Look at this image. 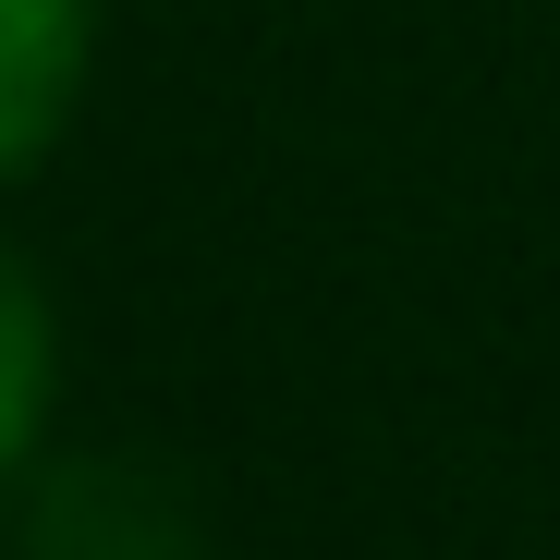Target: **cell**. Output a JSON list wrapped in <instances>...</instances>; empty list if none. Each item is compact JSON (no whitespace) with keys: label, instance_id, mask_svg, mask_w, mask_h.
<instances>
[{"label":"cell","instance_id":"6da1fadb","mask_svg":"<svg viewBox=\"0 0 560 560\" xmlns=\"http://www.w3.org/2000/svg\"><path fill=\"white\" fill-rule=\"evenodd\" d=\"M85 85V0H0V171H25Z\"/></svg>","mask_w":560,"mask_h":560},{"label":"cell","instance_id":"7a4b0ae2","mask_svg":"<svg viewBox=\"0 0 560 560\" xmlns=\"http://www.w3.org/2000/svg\"><path fill=\"white\" fill-rule=\"evenodd\" d=\"M37 415H49V293L0 256V476L37 451Z\"/></svg>","mask_w":560,"mask_h":560}]
</instances>
